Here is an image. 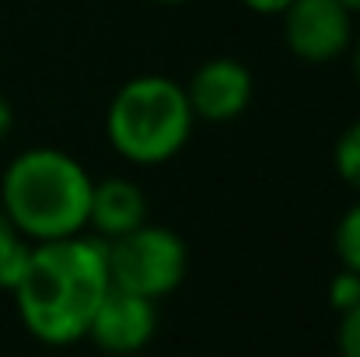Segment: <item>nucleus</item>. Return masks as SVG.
I'll list each match as a JSON object with an SVG mask.
<instances>
[{
  "label": "nucleus",
  "instance_id": "nucleus-18",
  "mask_svg": "<svg viewBox=\"0 0 360 357\" xmlns=\"http://www.w3.org/2000/svg\"><path fill=\"white\" fill-rule=\"evenodd\" d=\"M154 4H189V0H154Z\"/></svg>",
  "mask_w": 360,
  "mask_h": 357
},
{
  "label": "nucleus",
  "instance_id": "nucleus-3",
  "mask_svg": "<svg viewBox=\"0 0 360 357\" xmlns=\"http://www.w3.org/2000/svg\"><path fill=\"white\" fill-rule=\"evenodd\" d=\"M193 123L186 84L165 74H143L112 95L105 133L129 165H165L189 144Z\"/></svg>",
  "mask_w": 360,
  "mask_h": 357
},
{
  "label": "nucleus",
  "instance_id": "nucleus-16",
  "mask_svg": "<svg viewBox=\"0 0 360 357\" xmlns=\"http://www.w3.org/2000/svg\"><path fill=\"white\" fill-rule=\"evenodd\" d=\"M354 74H357V81H360V39H357V46H354Z\"/></svg>",
  "mask_w": 360,
  "mask_h": 357
},
{
  "label": "nucleus",
  "instance_id": "nucleus-6",
  "mask_svg": "<svg viewBox=\"0 0 360 357\" xmlns=\"http://www.w3.org/2000/svg\"><path fill=\"white\" fill-rule=\"evenodd\" d=\"M154 333H158V301L122 287L105 291L88 326V340H95L109 354H136L150 344Z\"/></svg>",
  "mask_w": 360,
  "mask_h": 357
},
{
  "label": "nucleus",
  "instance_id": "nucleus-15",
  "mask_svg": "<svg viewBox=\"0 0 360 357\" xmlns=\"http://www.w3.org/2000/svg\"><path fill=\"white\" fill-rule=\"evenodd\" d=\"M11 126H14V109H11V102L0 95V140L11 133Z\"/></svg>",
  "mask_w": 360,
  "mask_h": 357
},
{
  "label": "nucleus",
  "instance_id": "nucleus-13",
  "mask_svg": "<svg viewBox=\"0 0 360 357\" xmlns=\"http://www.w3.org/2000/svg\"><path fill=\"white\" fill-rule=\"evenodd\" d=\"M340 357H360V301L340 312Z\"/></svg>",
  "mask_w": 360,
  "mask_h": 357
},
{
  "label": "nucleus",
  "instance_id": "nucleus-1",
  "mask_svg": "<svg viewBox=\"0 0 360 357\" xmlns=\"http://www.w3.org/2000/svg\"><path fill=\"white\" fill-rule=\"evenodd\" d=\"M112 287L105 242L95 235H70L56 242H32L28 266L14 287L25 330L53 347L88 337V326Z\"/></svg>",
  "mask_w": 360,
  "mask_h": 357
},
{
  "label": "nucleus",
  "instance_id": "nucleus-11",
  "mask_svg": "<svg viewBox=\"0 0 360 357\" xmlns=\"http://www.w3.org/2000/svg\"><path fill=\"white\" fill-rule=\"evenodd\" d=\"M336 256H340L343 270L360 273V200L336 225Z\"/></svg>",
  "mask_w": 360,
  "mask_h": 357
},
{
  "label": "nucleus",
  "instance_id": "nucleus-2",
  "mask_svg": "<svg viewBox=\"0 0 360 357\" xmlns=\"http://www.w3.org/2000/svg\"><path fill=\"white\" fill-rule=\"evenodd\" d=\"M95 179L60 147L21 151L0 179V207L28 242L84 235Z\"/></svg>",
  "mask_w": 360,
  "mask_h": 357
},
{
  "label": "nucleus",
  "instance_id": "nucleus-5",
  "mask_svg": "<svg viewBox=\"0 0 360 357\" xmlns=\"http://www.w3.org/2000/svg\"><path fill=\"white\" fill-rule=\"evenodd\" d=\"M283 42L304 63H333L354 46V11L343 0H290L283 11Z\"/></svg>",
  "mask_w": 360,
  "mask_h": 357
},
{
  "label": "nucleus",
  "instance_id": "nucleus-9",
  "mask_svg": "<svg viewBox=\"0 0 360 357\" xmlns=\"http://www.w3.org/2000/svg\"><path fill=\"white\" fill-rule=\"evenodd\" d=\"M28 252H32V242L18 235V228L11 225V218L0 207V287L4 291L18 287V280L28 266Z\"/></svg>",
  "mask_w": 360,
  "mask_h": 357
},
{
  "label": "nucleus",
  "instance_id": "nucleus-14",
  "mask_svg": "<svg viewBox=\"0 0 360 357\" xmlns=\"http://www.w3.org/2000/svg\"><path fill=\"white\" fill-rule=\"evenodd\" d=\"M248 11H255V14H280L290 0H241Z\"/></svg>",
  "mask_w": 360,
  "mask_h": 357
},
{
  "label": "nucleus",
  "instance_id": "nucleus-12",
  "mask_svg": "<svg viewBox=\"0 0 360 357\" xmlns=\"http://www.w3.org/2000/svg\"><path fill=\"white\" fill-rule=\"evenodd\" d=\"M329 301H333L340 312L354 308V305L360 301V273H354V270L336 273V280L329 284Z\"/></svg>",
  "mask_w": 360,
  "mask_h": 357
},
{
  "label": "nucleus",
  "instance_id": "nucleus-8",
  "mask_svg": "<svg viewBox=\"0 0 360 357\" xmlns=\"http://www.w3.org/2000/svg\"><path fill=\"white\" fill-rule=\"evenodd\" d=\"M143 221H147V200H143L136 182H129L122 175H109V179L91 186L88 228L95 232V238H102V242L120 238L133 228H140Z\"/></svg>",
  "mask_w": 360,
  "mask_h": 357
},
{
  "label": "nucleus",
  "instance_id": "nucleus-17",
  "mask_svg": "<svg viewBox=\"0 0 360 357\" xmlns=\"http://www.w3.org/2000/svg\"><path fill=\"white\" fill-rule=\"evenodd\" d=\"M343 4H347V7L354 11V14H360V0H343Z\"/></svg>",
  "mask_w": 360,
  "mask_h": 357
},
{
  "label": "nucleus",
  "instance_id": "nucleus-4",
  "mask_svg": "<svg viewBox=\"0 0 360 357\" xmlns=\"http://www.w3.org/2000/svg\"><path fill=\"white\" fill-rule=\"evenodd\" d=\"M105 263L112 287L161 301L186 280L189 249L172 228L143 221L140 228L105 242Z\"/></svg>",
  "mask_w": 360,
  "mask_h": 357
},
{
  "label": "nucleus",
  "instance_id": "nucleus-7",
  "mask_svg": "<svg viewBox=\"0 0 360 357\" xmlns=\"http://www.w3.org/2000/svg\"><path fill=\"white\" fill-rule=\"evenodd\" d=\"M193 116L207 123H231L252 102V70L235 56H214L196 67L186 84Z\"/></svg>",
  "mask_w": 360,
  "mask_h": 357
},
{
  "label": "nucleus",
  "instance_id": "nucleus-10",
  "mask_svg": "<svg viewBox=\"0 0 360 357\" xmlns=\"http://www.w3.org/2000/svg\"><path fill=\"white\" fill-rule=\"evenodd\" d=\"M333 161H336L340 179H343L350 189L360 193V119H354V123L340 133V140H336V147H333Z\"/></svg>",
  "mask_w": 360,
  "mask_h": 357
}]
</instances>
